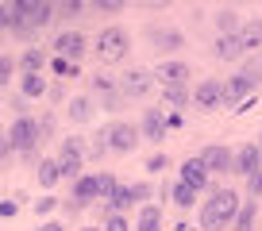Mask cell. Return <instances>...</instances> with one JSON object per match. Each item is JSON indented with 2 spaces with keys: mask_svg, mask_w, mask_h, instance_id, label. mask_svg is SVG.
I'll list each match as a JSON object with an SVG mask.
<instances>
[{
  "mask_svg": "<svg viewBox=\"0 0 262 231\" xmlns=\"http://www.w3.org/2000/svg\"><path fill=\"white\" fill-rule=\"evenodd\" d=\"M104 231H131V227H127V220H123V216H112Z\"/></svg>",
  "mask_w": 262,
  "mask_h": 231,
  "instance_id": "cell-31",
  "label": "cell"
},
{
  "mask_svg": "<svg viewBox=\"0 0 262 231\" xmlns=\"http://www.w3.org/2000/svg\"><path fill=\"white\" fill-rule=\"evenodd\" d=\"M235 208H239V197L231 189H220L205 208H201V227L205 231H220L228 220H235Z\"/></svg>",
  "mask_w": 262,
  "mask_h": 231,
  "instance_id": "cell-1",
  "label": "cell"
},
{
  "mask_svg": "<svg viewBox=\"0 0 262 231\" xmlns=\"http://www.w3.org/2000/svg\"><path fill=\"white\" fill-rule=\"evenodd\" d=\"M139 197H147V189H143V185H131V189H116V197L108 200V208H112V212L120 216L123 208H131V204H135Z\"/></svg>",
  "mask_w": 262,
  "mask_h": 231,
  "instance_id": "cell-13",
  "label": "cell"
},
{
  "mask_svg": "<svg viewBox=\"0 0 262 231\" xmlns=\"http://www.w3.org/2000/svg\"><path fill=\"white\" fill-rule=\"evenodd\" d=\"M166 100L170 104H185V89H166Z\"/></svg>",
  "mask_w": 262,
  "mask_h": 231,
  "instance_id": "cell-32",
  "label": "cell"
},
{
  "mask_svg": "<svg viewBox=\"0 0 262 231\" xmlns=\"http://www.w3.org/2000/svg\"><path fill=\"white\" fill-rule=\"evenodd\" d=\"M24 70H27V74H39V70H42V50H27V54H24Z\"/></svg>",
  "mask_w": 262,
  "mask_h": 231,
  "instance_id": "cell-23",
  "label": "cell"
},
{
  "mask_svg": "<svg viewBox=\"0 0 262 231\" xmlns=\"http://www.w3.org/2000/svg\"><path fill=\"white\" fill-rule=\"evenodd\" d=\"M123 93H127V97H147L150 93V74H143V70L127 74L123 77Z\"/></svg>",
  "mask_w": 262,
  "mask_h": 231,
  "instance_id": "cell-14",
  "label": "cell"
},
{
  "mask_svg": "<svg viewBox=\"0 0 262 231\" xmlns=\"http://www.w3.org/2000/svg\"><path fill=\"white\" fill-rule=\"evenodd\" d=\"M155 39H158V47H162V50H173V47L181 42V35H173V31H158Z\"/></svg>",
  "mask_w": 262,
  "mask_h": 231,
  "instance_id": "cell-27",
  "label": "cell"
},
{
  "mask_svg": "<svg viewBox=\"0 0 262 231\" xmlns=\"http://www.w3.org/2000/svg\"><path fill=\"white\" fill-rule=\"evenodd\" d=\"M251 220H254V200H247L243 212L235 216V227H239V231H247V227H251Z\"/></svg>",
  "mask_w": 262,
  "mask_h": 231,
  "instance_id": "cell-24",
  "label": "cell"
},
{
  "mask_svg": "<svg viewBox=\"0 0 262 231\" xmlns=\"http://www.w3.org/2000/svg\"><path fill=\"white\" fill-rule=\"evenodd\" d=\"M0 216H4V220H8V216H16V204H12V200H4V204H0Z\"/></svg>",
  "mask_w": 262,
  "mask_h": 231,
  "instance_id": "cell-33",
  "label": "cell"
},
{
  "mask_svg": "<svg viewBox=\"0 0 262 231\" xmlns=\"http://www.w3.org/2000/svg\"><path fill=\"white\" fill-rule=\"evenodd\" d=\"M116 189H120V185H116L108 173H100V200H112V197H116Z\"/></svg>",
  "mask_w": 262,
  "mask_h": 231,
  "instance_id": "cell-26",
  "label": "cell"
},
{
  "mask_svg": "<svg viewBox=\"0 0 262 231\" xmlns=\"http://www.w3.org/2000/svg\"><path fill=\"white\" fill-rule=\"evenodd\" d=\"M35 139H39V124L27 120V115H19L16 124H12L8 139H4V154H8V150H31Z\"/></svg>",
  "mask_w": 262,
  "mask_h": 231,
  "instance_id": "cell-3",
  "label": "cell"
},
{
  "mask_svg": "<svg viewBox=\"0 0 262 231\" xmlns=\"http://www.w3.org/2000/svg\"><path fill=\"white\" fill-rule=\"evenodd\" d=\"M181 181L193 185V189H205V181H208V166L201 162V158H189V162L181 166Z\"/></svg>",
  "mask_w": 262,
  "mask_h": 231,
  "instance_id": "cell-11",
  "label": "cell"
},
{
  "mask_svg": "<svg viewBox=\"0 0 262 231\" xmlns=\"http://www.w3.org/2000/svg\"><path fill=\"white\" fill-rule=\"evenodd\" d=\"M239 39H243V50H254V47H262V19H251V24H243Z\"/></svg>",
  "mask_w": 262,
  "mask_h": 231,
  "instance_id": "cell-18",
  "label": "cell"
},
{
  "mask_svg": "<svg viewBox=\"0 0 262 231\" xmlns=\"http://www.w3.org/2000/svg\"><path fill=\"white\" fill-rule=\"evenodd\" d=\"M193 104L205 108V112H208V108H220L224 104V85L220 81H201L196 93H193Z\"/></svg>",
  "mask_w": 262,
  "mask_h": 231,
  "instance_id": "cell-7",
  "label": "cell"
},
{
  "mask_svg": "<svg viewBox=\"0 0 262 231\" xmlns=\"http://www.w3.org/2000/svg\"><path fill=\"white\" fill-rule=\"evenodd\" d=\"M39 231H62V227H58V223H42Z\"/></svg>",
  "mask_w": 262,
  "mask_h": 231,
  "instance_id": "cell-35",
  "label": "cell"
},
{
  "mask_svg": "<svg viewBox=\"0 0 262 231\" xmlns=\"http://www.w3.org/2000/svg\"><path fill=\"white\" fill-rule=\"evenodd\" d=\"M70 115H74L77 124H85V120H89V100H74V104H70Z\"/></svg>",
  "mask_w": 262,
  "mask_h": 231,
  "instance_id": "cell-25",
  "label": "cell"
},
{
  "mask_svg": "<svg viewBox=\"0 0 262 231\" xmlns=\"http://www.w3.org/2000/svg\"><path fill=\"white\" fill-rule=\"evenodd\" d=\"M12 12H16V27L12 31H19V35H31V31H39L42 24H50V4H12Z\"/></svg>",
  "mask_w": 262,
  "mask_h": 231,
  "instance_id": "cell-2",
  "label": "cell"
},
{
  "mask_svg": "<svg viewBox=\"0 0 262 231\" xmlns=\"http://www.w3.org/2000/svg\"><path fill=\"white\" fill-rule=\"evenodd\" d=\"M42 89H47V85H42L39 74H27L24 77V93H27V97H42Z\"/></svg>",
  "mask_w": 262,
  "mask_h": 231,
  "instance_id": "cell-22",
  "label": "cell"
},
{
  "mask_svg": "<svg viewBox=\"0 0 262 231\" xmlns=\"http://www.w3.org/2000/svg\"><path fill=\"white\" fill-rule=\"evenodd\" d=\"M104 143H108V150H131L135 143H139V131L131 124H112L104 131Z\"/></svg>",
  "mask_w": 262,
  "mask_h": 231,
  "instance_id": "cell-6",
  "label": "cell"
},
{
  "mask_svg": "<svg viewBox=\"0 0 262 231\" xmlns=\"http://www.w3.org/2000/svg\"><path fill=\"white\" fill-rule=\"evenodd\" d=\"M262 170V150L254 147V143H247V147H239V154H235V173H258Z\"/></svg>",
  "mask_w": 262,
  "mask_h": 231,
  "instance_id": "cell-9",
  "label": "cell"
},
{
  "mask_svg": "<svg viewBox=\"0 0 262 231\" xmlns=\"http://www.w3.org/2000/svg\"><path fill=\"white\" fill-rule=\"evenodd\" d=\"M247 193H251V197H258V193H262V170L247 177Z\"/></svg>",
  "mask_w": 262,
  "mask_h": 231,
  "instance_id": "cell-29",
  "label": "cell"
},
{
  "mask_svg": "<svg viewBox=\"0 0 262 231\" xmlns=\"http://www.w3.org/2000/svg\"><path fill=\"white\" fill-rule=\"evenodd\" d=\"M54 47H58V54H62L66 62H77L81 50H85V39H81V31H66V35L54 39Z\"/></svg>",
  "mask_w": 262,
  "mask_h": 231,
  "instance_id": "cell-10",
  "label": "cell"
},
{
  "mask_svg": "<svg viewBox=\"0 0 262 231\" xmlns=\"http://www.w3.org/2000/svg\"><path fill=\"white\" fill-rule=\"evenodd\" d=\"M123 50H127V35H123L120 27H108V31H100V39H97L100 62H120Z\"/></svg>",
  "mask_w": 262,
  "mask_h": 231,
  "instance_id": "cell-5",
  "label": "cell"
},
{
  "mask_svg": "<svg viewBox=\"0 0 262 231\" xmlns=\"http://www.w3.org/2000/svg\"><path fill=\"white\" fill-rule=\"evenodd\" d=\"M243 54V39L239 35H220L216 39V58H239Z\"/></svg>",
  "mask_w": 262,
  "mask_h": 231,
  "instance_id": "cell-17",
  "label": "cell"
},
{
  "mask_svg": "<svg viewBox=\"0 0 262 231\" xmlns=\"http://www.w3.org/2000/svg\"><path fill=\"white\" fill-rule=\"evenodd\" d=\"M58 166H62V177H77V170H81V143H77V139H70L62 147ZM77 181H81V177H77Z\"/></svg>",
  "mask_w": 262,
  "mask_h": 231,
  "instance_id": "cell-8",
  "label": "cell"
},
{
  "mask_svg": "<svg viewBox=\"0 0 262 231\" xmlns=\"http://www.w3.org/2000/svg\"><path fill=\"white\" fill-rule=\"evenodd\" d=\"M139 231H158V223H139Z\"/></svg>",
  "mask_w": 262,
  "mask_h": 231,
  "instance_id": "cell-34",
  "label": "cell"
},
{
  "mask_svg": "<svg viewBox=\"0 0 262 231\" xmlns=\"http://www.w3.org/2000/svg\"><path fill=\"white\" fill-rule=\"evenodd\" d=\"M58 177H62V166H58V162H42L39 166V181L42 185H54Z\"/></svg>",
  "mask_w": 262,
  "mask_h": 231,
  "instance_id": "cell-21",
  "label": "cell"
},
{
  "mask_svg": "<svg viewBox=\"0 0 262 231\" xmlns=\"http://www.w3.org/2000/svg\"><path fill=\"white\" fill-rule=\"evenodd\" d=\"M231 27H235V12H220V31L228 35Z\"/></svg>",
  "mask_w": 262,
  "mask_h": 231,
  "instance_id": "cell-30",
  "label": "cell"
},
{
  "mask_svg": "<svg viewBox=\"0 0 262 231\" xmlns=\"http://www.w3.org/2000/svg\"><path fill=\"white\" fill-rule=\"evenodd\" d=\"M97 197H100V173L97 177H81L77 189H74V200L77 204H89V200H97Z\"/></svg>",
  "mask_w": 262,
  "mask_h": 231,
  "instance_id": "cell-15",
  "label": "cell"
},
{
  "mask_svg": "<svg viewBox=\"0 0 262 231\" xmlns=\"http://www.w3.org/2000/svg\"><path fill=\"white\" fill-rule=\"evenodd\" d=\"M254 85H258V74H254V70H247V74H235L228 85H224V104L239 108V104H243V100L254 93Z\"/></svg>",
  "mask_w": 262,
  "mask_h": 231,
  "instance_id": "cell-4",
  "label": "cell"
},
{
  "mask_svg": "<svg viewBox=\"0 0 262 231\" xmlns=\"http://www.w3.org/2000/svg\"><path fill=\"white\" fill-rule=\"evenodd\" d=\"M193 197H196L193 185H185V181L173 185V204H178V208H189V204H193Z\"/></svg>",
  "mask_w": 262,
  "mask_h": 231,
  "instance_id": "cell-20",
  "label": "cell"
},
{
  "mask_svg": "<svg viewBox=\"0 0 262 231\" xmlns=\"http://www.w3.org/2000/svg\"><path fill=\"white\" fill-rule=\"evenodd\" d=\"M54 74H58V77H74L77 70H74V62H66V58H54Z\"/></svg>",
  "mask_w": 262,
  "mask_h": 231,
  "instance_id": "cell-28",
  "label": "cell"
},
{
  "mask_svg": "<svg viewBox=\"0 0 262 231\" xmlns=\"http://www.w3.org/2000/svg\"><path fill=\"white\" fill-rule=\"evenodd\" d=\"M158 77H162L166 89H181L189 77V66H181V62H166V66H158Z\"/></svg>",
  "mask_w": 262,
  "mask_h": 231,
  "instance_id": "cell-12",
  "label": "cell"
},
{
  "mask_svg": "<svg viewBox=\"0 0 262 231\" xmlns=\"http://www.w3.org/2000/svg\"><path fill=\"white\" fill-rule=\"evenodd\" d=\"M201 162H205L208 170H228V166H235V158H231L224 147H208L205 154H201Z\"/></svg>",
  "mask_w": 262,
  "mask_h": 231,
  "instance_id": "cell-16",
  "label": "cell"
},
{
  "mask_svg": "<svg viewBox=\"0 0 262 231\" xmlns=\"http://www.w3.org/2000/svg\"><path fill=\"white\" fill-rule=\"evenodd\" d=\"M89 231H97V227H89Z\"/></svg>",
  "mask_w": 262,
  "mask_h": 231,
  "instance_id": "cell-36",
  "label": "cell"
},
{
  "mask_svg": "<svg viewBox=\"0 0 262 231\" xmlns=\"http://www.w3.org/2000/svg\"><path fill=\"white\" fill-rule=\"evenodd\" d=\"M162 131H166V120H162V112H147V120H143V135L147 139H162Z\"/></svg>",
  "mask_w": 262,
  "mask_h": 231,
  "instance_id": "cell-19",
  "label": "cell"
}]
</instances>
